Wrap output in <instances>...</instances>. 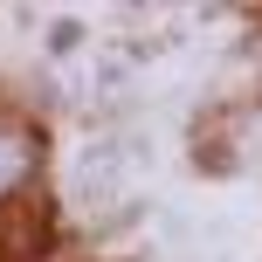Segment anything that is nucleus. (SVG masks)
Returning a JSON list of instances; mask_svg holds the SVG:
<instances>
[{
  "label": "nucleus",
  "instance_id": "f257e3e1",
  "mask_svg": "<svg viewBox=\"0 0 262 262\" xmlns=\"http://www.w3.org/2000/svg\"><path fill=\"white\" fill-rule=\"evenodd\" d=\"M21 166H28V138L21 131H0V193L21 180Z\"/></svg>",
  "mask_w": 262,
  "mask_h": 262
}]
</instances>
